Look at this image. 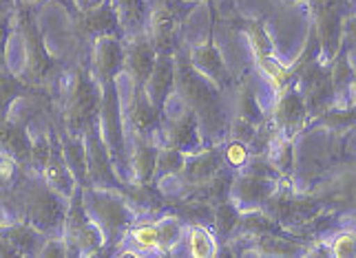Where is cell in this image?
I'll return each instance as SVG.
<instances>
[{
  "instance_id": "30bf717a",
  "label": "cell",
  "mask_w": 356,
  "mask_h": 258,
  "mask_svg": "<svg viewBox=\"0 0 356 258\" xmlns=\"http://www.w3.org/2000/svg\"><path fill=\"white\" fill-rule=\"evenodd\" d=\"M275 194V179L257 177V175H241L232 181L230 196L239 207L259 205Z\"/></svg>"
},
{
  "instance_id": "603a6c76",
  "label": "cell",
  "mask_w": 356,
  "mask_h": 258,
  "mask_svg": "<svg viewBox=\"0 0 356 258\" xmlns=\"http://www.w3.org/2000/svg\"><path fill=\"white\" fill-rule=\"evenodd\" d=\"M129 241L138 248V254H162L155 223H140L131 230Z\"/></svg>"
},
{
  "instance_id": "4dcf8cb0",
  "label": "cell",
  "mask_w": 356,
  "mask_h": 258,
  "mask_svg": "<svg viewBox=\"0 0 356 258\" xmlns=\"http://www.w3.org/2000/svg\"><path fill=\"white\" fill-rule=\"evenodd\" d=\"M104 0H76V5L80 7V11H89V9H95L97 5H102Z\"/></svg>"
},
{
  "instance_id": "277c9868",
  "label": "cell",
  "mask_w": 356,
  "mask_h": 258,
  "mask_svg": "<svg viewBox=\"0 0 356 258\" xmlns=\"http://www.w3.org/2000/svg\"><path fill=\"white\" fill-rule=\"evenodd\" d=\"M65 239L71 245L73 254H97V250L106 243L102 227L89 216L84 205V194L78 188L71 196L67 221H65Z\"/></svg>"
},
{
  "instance_id": "e0dca14e",
  "label": "cell",
  "mask_w": 356,
  "mask_h": 258,
  "mask_svg": "<svg viewBox=\"0 0 356 258\" xmlns=\"http://www.w3.org/2000/svg\"><path fill=\"white\" fill-rule=\"evenodd\" d=\"M191 64L197 69L202 76L211 78L217 86H226L228 82V71H226V64L222 55H219V51L215 49L213 42H206L197 49H193L191 53Z\"/></svg>"
},
{
  "instance_id": "4316f807",
  "label": "cell",
  "mask_w": 356,
  "mask_h": 258,
  "mask_svg": "<svg viewBox=\"0 0 356 258\" xmlns=\"http://www.w3.org/2000/svg\"><path fill=\"white\" fill-rule=\"evenodd\" d=\"M321 124L325 126H334V128H346L356 124V110H348V108H341V110H330L321 117Z\"/></svg>"
},
{
  "instance_id": "1f68e13d",
  "label": "cell",
  "mask_w": 356,
  "mask_h": 258,
  "mask_svg": "<svg viewBox=\"0 0 356 258\" xmlns=\"http://www.w3.org/2000/svg\"><path fill=\"white\" fill-rule=\"evenodd\" d=\"M22 3H27V5H31V3H35V0H22Z\"/></svg>"
},
{
  "instance_id": "f1b7e54d",
  "label": "cell",
  "mask_w": 356,
  "mask_h": 258,
  "mask_svg": "<svg viewBox=\"0 0 356 258\" xmlns=\"http://www.w3.org/2000/svg\"><path fill=\"white\" fill-rule=\"evenodd\" d=\"M230 132H232V139H235V141L250 144V141H252V137H254V132H257V128H254V124H250V121L237 119L235 124H232Z\"/></svg>"
},
{
  "instance_id": "5b68a950",
  "label": "cell",
  "mask_w": 356,
  "mask_h": 258,
  "mask_svg": "<svg viewBox=\"0 0 356 258\" xmlns=\"http://www.w3.org/2000/svg\"><path fill=\"white\" fill-rule=\"evenodd\" d=\"M115 80L102 84V130H104V141L108 146V153L113 159V168L118 172L120 181L127 179V141H124V124H122V115H120V97L115 89Z\"/></svg>"
},
{
  "instance_id": "7402d4cb",
  "label": "cell",
  "mask_w": 356,
  "mask_h": 258,
  "mask_svg": "<svg viewBox=\"0 0 356 258\" xmlns=\"http://www.w3.org/2000/svg\"><path fill=\"white\" fill-rule=\"evenodd\" d=\"M157 237H159V248L162 254H175V248L184 239V223L177 216H164L157 221Z\"/></svg>"
},
{
  "instance_id": "7a4b0ae2",
  "label": "cell",
  "mask_w": 356,
  "mask_h": 258,
  "mask_svg": "<svg viewBox=\"0 0 356 258\" xmlns=\"http://www.w3.org/2000/svg\"><path fill=\"white\" fill-rule=\"evenodd\" d=\"M84 205H87L89 216L102 227L106 243H118L131 227L133 207L127 203L124 194L102 188H87L84 190Z\"/></svg>"
},
{
  "instance_id": "8992f818",
  "label": "cell",
  "mask_w": 356,
  "mask_h": 258,
  "mask_svg": "<svg viewBox=\"0 0 356 258\" xmlns=\"http://www.w3.org/2000/svg\"><path fill=\"white\" fill-rule=\"evenodd\" d=\"M84 144H87L89 155V181L93 188L115 190L122 188V181L113 168V159L108 153V146L104 141V135L100 132L97 121H91L89 128L84 130Z\"/></svg>"
},
{
  "instance_id": "4fadbf2b",
  "label": "cell",
  "mask_w": 356,
  "mask_h": 258,
  "mask_svg": "<svg viewBox=\"0 0 356 258\" xmlns=\"http://www.w3.org/2000/svg\"><path fill=\"white\" fill-rule=\"evenodd\" d=\"M173 82H175V62L173 58L168 53H159L157 55V64L151 73L149 82H146V95L155 108L162 110L166 104V97L173 89Z\"/></svg>"
},
{
  "instance_id": "83f0119b",
  "label": "cell",
  "mask_w": 356,
  "mask_h": 258,
  "mask_svg": "<svg viewBox=\"0 0 356 258\" xmlns=\"http://www.w3.org/2000/svg\"><path fill=\"white\" fill-rule=\"evenodd\" d=\"M334 256H356V234L354 232H343L332 241Z\"/></svg>"
},
{
  "instance_id": "52a82bcc",
  "label": "cell",
  "mask_w": 356,
  "mask_h": 258,
  "mask_svg": "<svg viewBox=\"0 0 356 258\" xmlns=\"http://www.w3.org/2000/svg\"><path fill=\"white\" fill-rule=\"evenodd\" d=\"M155 64H157V51L151 38H146V33L138 35V38H131L124 49V73L133 80L138 89H142L149 82Z\"/></svg>"
},
{
  "instance_id": "6da1fadb",
  "label": "cell",
  "mask_w": 356,
  "mask_h": 258,
  "mask_svg": "<svg viewBox=\"0 0 356 258\" xmlns=\"http://www.w3.org/2000/svg\"><path fill=\"white\" fill-rule=\"evenodd\" d=\"M20 201L18 210L22 207L24 221L35 230H40L42 234H51V232L60 230L67 221V203L60 192H56L47 181H35L29 179L22 183L20 188Z\"/></svg>"
},
{
  "instance_id": "cb8c5ba5",
  "label": "cell",
  "mask_w": 356,
  "mask_h": 258,
  "mask_svg": "<svg viewBox=\"0 0 356 258\" xmlns=\"http://www.w3.org/2000/svg\"><path fill=\"white\" fill-rule=\"evenodd\" d=\"M186 166V157H184L181 150L177 148H159V157H157V170L155 177L157 179H166L170 175H179Z\"/></svg>"
},
{
  "instance_id": "d4e9b609",
  "label": "cell",
  "mask_w": 356,
  "mask_h": 258,
  "mask_svg": "<svg viewBox=\"0 0 356 258\" xmlns=\"http://www.w3.org/2000/svg\"><path fill=\"white\" fill-rule=\"evenodd\" d=\"M186 239H188V248H191L193 256H213L215 254V239L204 225L195 223L188 230Z\"/></svg>"
},
{
  "instance_id": "2e32d148",
  "label": "cell",
  "mask_w": 356,
  "mask_h": 258,
  "mask_svg": "<svg viewBox=\"0 0 356 258\" xmlns=\"http://www.w3.org/2000/svg\"><path fill=\"white\" fill-rule=\"evenodd\" d=\"M42 232L29 223H18L5 230V254H40L42 250Z\"/></svg>"
},
{
  "instance_id": "44dd1931",
  "label": "cell",
  "mask_w": 356,
  "mask_h": 258,
  "mask_svg": "<svg viewBox=\"0 0 356 258\" xmlns=\"http://www.w3.org/2000/svg\"><path fill=\"white\" fill-rule=\"evenodd\" d=\"M239 221H241V212H239V205L237 203H230V201L217 203L213 227H215V234L219 239L226 241L228 237H232V232L239 227Z\"/></svg>"
},
{
  "instance_id": "ac0fdd59",
  "label": "cell",
  "mask_w": 356,
  "mask_h": 258,
  "mask_svg": "<svg viewBox=\"0 0 356 258\" xmlns=\"http://www.w3.org/2000/svg\"><path fill=\"white\" fill-rule=\"evenodd\" d=\"M63 155L69 170L76 177L80 188L89 186V155H87V144L80 141L78 135H65L63 137Z\"/></svg>"
},
{
  "instance_id": "5bb4252c",
  "label": "cell",
  "mask_w": 356,
  "mask_h": 258,
  "mask_svg": "<svg viewBox=\"0 0 356 258\" xmlns=\"http://www.w3.org/2000/svg\"><path fill=\"white\" fill-rule=\"evenodd\" d=\"M113 5L122 24V33H127L129 40L144 35L151 22V11L146 0H113Z\"/></svg>"
},
{
  "instance_id": "ffe728a7",
  "label": "cell",
  "mask_w": 356,
  "mask_h": 258,
  "mask_svg": "<svg viewBox=\"0 0 356 258\" xmlns=\"http://www.w3.org/2000/svg\"><path fill=\"white\" fill-rule=\"evenodd\" d=\"M3 148L7 155H11L18 164H31L33 155V141L16 121L7 119L3 126Z\"/></svg>"
},
{
  "instance_id": "7c38bea8",
  "label": "cell",
  "mask_w": 356,
  "mask_h": 258,
  "mask_svg": "<svg viewBox=\"0 0 356 258\" xmlns=\"http://www.w3.org/2000/svg\"><path fill=\"white\" fill-rule=\"evenodd\" d=\"M224 166V153L222 150H206L202 155H195L186 159V166L181 170V181L188 188L202 186L211 181Z\"/></svg>"
},
{
  "instance_id": "9c48e42d",
  "label": "cell",
  "mask_w": 356,
  "mask_h": 258,
  "mask_svg": "<svg viewBox=\"0 0 356 258\" xmlns=\"http://www.w3.org/2000/svg\"><path fill=\"white\" fill-rule=\"evenodd\" d=\"M78 35H87V38H104V35H115L122 31V24L118 18V11L113 0H104L102 5L95 9L82 11V16L76 20Z\"/></svg>"
},
{
  "instance_id": "484cf974",
  "label": "cell",
  "mask_w": 356,
  "mask_h": 258,
  "mask_svg": "<svg viewBox=\"0 0 356 258\" xmlns=\"http://www.w3.org/2000/svg\"><path fill=\"white\" fill-rule=\"evenodd\" d=\"M250 148L248 144H241V141H235L232 139L226 148H224V162L232 168H241L250 162Z\"/></svg>"
},
{
  "instance_id": "9a60e30c",
  "label": "cell",
  "mask_w": 356,
  "mask_h": 258,
  "mask_svg": "<svg viewBox=\"0 0 356 258\" xmlns=\"http://www.w3.org/2000/svg\"><path fill=\"white\" fill-rule=\"evenodd\" d=\"M135 137V148H133V179L135 183H149L155 177L157 170V157H159V146H155L153 139L144 137V135H133Z\"/></svg>"
},
{
  "instance_id": "d6986e66",
  "label": "cell",
  "mask_w": 356,
  "mask_h": 258,
  "mask_svg": "<svg viewBox=\"0 0 356 258\" xmlns=\"http://www.w3.org/2000/svg\"><path fill=\"white\" fill-rule=\"evenodd\" d=\"M305 115H308V106H305L303 93L297 89H288L277 104L275 121L281 128H297L303 124Z\"/></svg>"
},
{
  "instance_id": "8fae6325",
  "label": "cell",
  "mask_w": 356,
  "mask_h": 258,
  "mask_svg": "<svg viewBox=\"0 0 356 258\" xmlns=\"http://www.w3.org/2000/svg\"><path fill=\"white\" fill-rule=\"evenodd\" d=\"M44 181L51 186L56 192H60L63 196H73L78 188V181L73 177V172L69 170L67 162H65V155H63V146L58 144L56 137H51V157H49L47 168H44Z\"/></svg>"
},
{
  "instance_id": "3957f363",
  "label": "cell",
  "mask_w": 356,
  "mask_h": 258,
  "mask_svg": "<svg viewBox=\"0 0 356 258\" xmlns=\"http://www.w3.org/2000/svg\"><path fill=\"white\" fill-rule=\"evenodd\" d=\"M95 78H91L84 69H76L71 76V86L67 91L65 119L71 135H84L91 121H95L97 110L102 108V91L97 89Z\"/></svg>"
},
{
  "instance_id": "f546056e",
  "label": "cell",
  "mask_w": 356,
  "mask_h": 258,
  "mask_svg": "<svg viewBox=\"0 0 356 258\" xmlns=\"http://www.w3.org/2000/svg\"><path fill=\"white\" fill-rule=\"evenodd\" d=\"M69 248H71V245L67 243V239H65V241H60V239H49V241H44V245H42L40 256H71L73 252H71Z\"/></svg>"
},
{
  "instance_id": "ba28073f",
  "label": "cell",
  "mask_w": 356,
  "mask_h": 258,
  "mask_svg": "<svg viewBox=\"0 0 356 258\" xmlns=\"http://www.w3.org/2000/svg\"><path fill=\"white\" fill-rule=\"evenodd\" d=\"M93 78L106 84L113 82L120 73H124V46L113 35L97 38L93 46Z\"/></svg>"
}]
</instances>
